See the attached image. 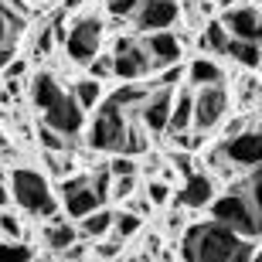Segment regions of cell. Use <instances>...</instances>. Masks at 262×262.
<instances>
[{
    "instance_id": "11",
    "label": "cell",
    "mask_w": 262,
    "mask_h": 262,
    "mask_svg": "<svg viewBox=\"0 0 262 262\" xmlns=\"http://www.w3.org/2000/svg\"><path fill=\"white\" fill-rule=\"evenodd\" d=\"M170 106H174V89L170 85H150L143 106H140V119L154 136L167 133L170 126Z\"/></svg>"
},
{
    "instance_id": "42",
    "label": "cell",
    "mask_w": 262,
    "mask_h": 262,
    "mask_svg": "<svg viewBox=\"0 0 262 262\" xmlns=\"http://www.w3.org/2000/svg\"><path fill=\"white\" fill-rule=\"evenodd\" d=\"M78 4H85V0H65V7H78Z\"/></svg>"
},
{
    "instance_id": "18",
    "label": "cell",
    "mask_w": 262,
    "mask_h": 262,
    "mask_svg": "<svg viewBox=\"0 0 262 262\" xmlns=\"http://www.w3.org/2000/svg\"><path fill=\"white\" fill-rule=\"evenodd\" d=\"M181 129H194V85H177L174 92L167 133H181Z\"/></svg>"
},
{
    "instance_id": "10",
    "label": "cell",
    "mask_w": 262,
    "mask_h": 262,
    "mask_svg": "<svg viewBox=\"0 0 262 262\" xmlns=\"http://www.w3.org/2000/svg\"><path fill=\"white\" fill-rule=\"evenodd\" d=\"M41 123H48L51 129H58V133H65V136L75 140V136L85 129V109H82V102L75 99V92L68 89L55 106H48L45 113H41Z\"/></svg>"
},
{
    "instance_id": "33",
    "label": "cell",
    "mask_w": 262,
    "mask_h": 262,
    "mask_svg": "<svg viewBox=\"0 0 262 262\" xmlns=\"http://www.w3.org/2000/svg\"><path fill=\"white\" fill-rule=\"evenodd\" d=\"M109 174L113 177H123V174H136V160H133V154H113V160H109Z\"/></svg>"
},
{
    "instance_id": "4",
    "label": "cell",
    "mask_w": 262,
    "mask_h": 262,
    "mask_svg": "<svg viewBox=\"0 0 262 262\" xmlns=\"http://www.w3.org/2000/svg\"><path fill=\"white\" fill-rule=\"evenodd\" d=\"M133 116H136L133 109L119 106L113 96L102 99L96 106V119H92V126H89V146L99 150V154H119Z\"/></svg>"
},
{
    "instance_id": "9",
    "label": "cell",
    "mask_w": 262,
    "mask_h": 262,
    "mask_svg": "<svg viewBox=\"0 0 262 262\" xmlns=\"http://www.w3.org/2000/svg\"><path fill=\"white\" fill-rule=\"evenodd\" d=\"M61 204H65V214L72 218V222H78V218H85L89 211H96V208H102V198L96 194V187H92V174H68L61 177Z\"/></svg>"
},
{
    "instance_id": "8",
    "label": "cell",
    "mask_w": 262,
    "mask_h": 262,
    "mask_svg": "<svg viewBox=\"0 0 262 262\" xmlns=\"http://www.w3.org/2000/svg\"><path fill=\"white\" fill-rule=\"evenodd\" d=\"M218 146H222V154L238 167V174H249V170L262 167V119L255 116L242 133L225 136Z\"/></svg>"
},
{
    "instance_id": "30",
    "label": "cell",
    "mask_w": 262,
    "mask_h": 262,
    "mask_svg": "<svg viewBox=\"0 0 262 262\" xmlns=\"http://www.w3.org/2000/svg\"><path fill=\"white\" fill-rule=\"evenodd\" d=\"M89 75L99 78V82H106V78H116V65H113V51L109 55H96V58L89 61Z\"/></svg>"
},
{
    "instance_id": "44",
    "label": "cell",
    "mask_w": 262,
    "mask_h": 262,
    "mask_svg": "<svg viewBox=\"0 0 262 262\" xmlns=\"http://www.w3.org/2000/svg\"><path fill=\"white\" fill-rule=\"evenodd\" d=\"M255 72H259V75H262V61H259V68H255Z\"/></svg>"
},
{
    "instance_id": "17",
    "label": "cell",
    "mask_w": 262,
    "mask_h": 262,
    "mask_svg": "<svg viewBox=\"0 0 262 262\" xmlns=\"http://www.w3.org/2000/svg\"><path fill=\"white\" fill-rule=\"evenodd\" d=\"M65 92H68V89L58 82L55 72H38V75L31 78V85H28V96H31V102H34L38 113H45L48 106H55Z\"/></svg>"
},
{
    "instance_id": "41",
    "label": "cell",
    "mask_w": 262,
    "mask_h": 262,
    "mask_svg": "<svg viewBox=\"0 0 262 262\" xmlns=\"http://www.w3.org/2000/svg\"><path fill=\"white\" fill-rule=\"evenodd\" d=\"M255 116L262 119V96H259V102H255Z\"/></svg>"
},
{
    "instance_id": "40",
    "label": "cell",
    "mask_w": 262,
    "mask_h": 262,
    "mask_svg": "<svg viewBox=\"0 0 262 262\" xmlns=\"http://www.w3.org/2000/svg\"><path fill=\"white\" fill-rule=\"evenodd\" d=\"M10 204V184H0V208Z\"/></svg>"
},
{
    "instance_id": "14",
    "label": "cell",
    "mask_w": 262,
    "mask_h": 262,
    "mask_svg": "<svg viewBox=\"0 0 262 262\" xmlns=\"http://www.w3.org/2000/svg\"><path fill=\"white\" fill-rule=\"evenodd\" d=\"M214 194H218V191H214V174H198V170H191L184 187L174 194V201L181 204V208H208Z\"/></svg>"
},
{
    "instance_id": "2",
    "label": "cell",
    "mask_w": 262,
    "mask_h": 262,
    "mask_svg": "<svg viewBox=\"0 0 262 262\" xmlns=\"http://www.w3.org/2000/svg\"><path fill=\"white\" fill-rule=\"evenodd\" d=\"M208 211H211V218L225 222L228 228H235L245 238H255V242L262 238V211L255 208V201L249 198V191L238 181H232L222 194H214Z\"/></svg>"
},
{
    "instance_id": "38",
    "label": "cell",
    "mask_w": 262,
    "mask_h": 262,
    "mask_svg": "<svg viewBox=\"0 0 262 262\" xmlns=\"http://www.w3.org/2000/svg\"><path fill=\"white\" fill-rule=\"evenodd\" d=\"M167 228H170V232H184V228H187L184 214H181V211H174L170 218H167Z\"/></svg>"
},
{
    "instance_id": "3",
    "label": "cell",
    "mask_w": 262,
    "mask_h": 262,
    "mask_svg": "<svg viewBox=\"0 0 262 262\" xmlns=\"http://www.w3.org/2000/svg\"><path fill=\"white\" fill-rule=\"evenodd\" d=\"M7 184H10L14 204L24 214H31V218H51V214H58V194L51 191L48 177L38 174L34 167H14Z\"/></svg>"
},
{
    "instance_id": "27",
    "label": "cell",
    "mask_w": 262,
    "mask_h": 262,
    "mask_svg": "<svg viewBox=\"0 0 262 262\" xmlns=\"http://www.w3.org/2000/svg\"><path fill=\"white\" fill-rule=\"evenodd\" d=\"M38 140L45 150H68V143H72V136L58 133V129H51L48 123H38Z\"/></svg>"
},
{
    "instance_id": "13",
    "label": "cell",
    "mask_w": 262,
    "mask_h": 262,
    "mask_svg": "<svg viewBox=\"0 0 262 262\" xmlns=\"http://www.w3.org/2000/svg\"><path fill=\"white\" fill-rule=\"evenodd\" d=\"M177 14H181V7H177V0H146L143 7L136 10V17L129 20L140 34H150V31H164L170 28L177 20Z\"/></svg>"
},
{
    "instance_id": "12",
    "label": "cell",
    "mask_w": 262,
    "mask_h": 262,
    "mask_svg": "<svg viewBox=\"0 0 262 262\" xmlns=\"http://www.w3.org/2000/svg\"><path fill=\"white\" fill-rule=\"evenodd\" d=\"M222 24L228 28L232 38L245 41H259L262 45V10L255 4H235V7L222 10Z\"/></svg>"
},
{
    "instance_id": "24",
    "label": "cell",
    "mask_w": 262,
    "mask_h": 262,
    "mask_svg": "<svg viewBox=\"0 0 262 262\" xmlns=\"http://www.w3.org/2000/svg\"><path fill=\"white\" fill-rule=\"evenodd\" d=\"M72 92H75V99L82 102V109H96L102 99H106V92H102V82L99 78H92V75H85V78H78L75 85H72Z\"/></svg>"
},
{
    "instance_id": "26",
    "label": "cell",
    "mask_w": 262,
    "mask_h": 262,
    "mask_svg": "<svg viewBox=\"0 0 262 262\" xmlns=\"http://www.w3.org/2000/svg\"><path fill=\"white\" fill-rule=\"evenodd\" d=\"M28 259H34V252L24 238H0V262H28Z\"/></svg>"
},
{
    "instance_id": "35",
    "label": "cell",
    "mask_w": 262,
    "mask_h": 262,
    "mask_svg": "<svg viewBox=\"0 0 262 262\" xmlns=\"http://www.w3.org/2000/svg\"><path fill=\"white\" fill-rule=\"evenodd\" d=\"M133 187H136V174L113 177V198H116V201H129V198H133Z\"/></svg>"
},
{
    "instance_id": "37",
    "label": "cell",
    "mask_w": 262,
    "mask_h": 262,
    "mask_svg": "<svg viewBox=\"0 0 262 262\" xmlns=\"http://www.w3.org/2000/svg\"><path fill=\"white\" fill-rule=\"evenodd\" d=\"M24 72H28V65H24V61H20V58H14V61H10L7 68H4V78H7V82H10V78H20V75H24Z\"/></svg>"
},
{
    "instance_id": "29",
    "label": "cell",
    "mask_w": 262,
    "mask_h": 262,
    "mask_svg": "<svg viewBox=\"0 0 262 262\" xmlns=\"http://www.w3.org/2000/svg\"><path fill=\"white\" fill-rule=\"evenodd\" d=\"M143 4L146 0H106V10H109V17H116V20H133Z\"/></svg>"
},
{
    "instance_id": "15",
    "label": "cell",
    "mask_w": 262,
    "mask_h": 262,
    "mask_svg": "<svg viewBox=\"0 0 262 262\" xmlns=\"http://www.w3.org/2000/svg\"><path fill=\"white\" fill-rule=\"evenodd\" d=\"M146 41V51H150V58H154V68H167L174 65V61H181V38H177L174 31H150V34H143Z\"/></svg>"
},
{
    "instance_id": "22",
    "label": "cell",
    "mask_w": 262,
    "mask_h": 262,
    "mask_svg": "<svg viewBox=\"0 0 262 262\" xmlns=\"http://www.w3.org/2000/svg\"><path fill=\"white\" fill-rule=\"evenodd\" d=\"M225 55L232 61H238L242 68H249V72H255L262 61V45L259 41H245V38H232L228 41V48H225Z\"/></svg>"
},
{
    "instance_id": "16",
    "label": "cell",
    "mask_w": 262,
    "mask_h": 262,
    "mask_svg": "<svg viewBox=\"0 0 262 262\" xmlns=\"http://www.w3.org/2000/svg\"><path fill=\"white\" fill-rule=\"evenodd\" d=\"M82 238V232H78V225L65 222L61 214H51L48 222H45V228H41V242H45V249H51V255L65 252L72 242H78Z\"/></svg>"
},
{
    "instance_id": "39",
    "label": "cell",
    "mask_w": 262,
    "mask_h": 262,
    "mask_svg": "<svg viewBox=\"0 0 262 262\" xmlns=\"http://www.w3.org/2000/svg\"><path fill=\"white\" fill-rule=\"evenodd\" d=\"M14 61V45H0V68H7Z\"/></svg>"
},
{
    "instance_id": "34",
    "label": "cell",
    "mask_w": 262,
    "mask_h": 262,
    "mask_svg": "<svg viewBox=\"0 0 262 262\" xmlns=\"http://www.w3.org/2000/svg\"><path fill=\"white\" fill-rule=\"evenodd\" d=\"M181 78H187V65L174 61V65H167L164 72L157 75V85H170V89H177V85H181Z\"/></svg>"
},
{
    "instance_id": "28",
    "label": "cell",
    "mask_w": 262,
    "mask_h": 262,
    "mask_svg": "<svg viewBox=\"0 0 262 262\" xmlns=\"http://www.w3.org/2000/svg\"><path fill=\"white\" fill-rule=\"evenodd\" d=\"M0 238H24V222L10 208H0Z\"/></svg>"
},
{
    "instance_id": "32",
    "label": "cell",
    "mask_w": 262,
    "mask_h": 262,
    "mask_svg": "<svg viewBox=\"0 0 262 262\" xmlns=\"http://www.w3.org/2000/svg\"><path fill=\"white\" fill-rule=\"evenodd\" d=\"M238 184L249 191V198L255 201V208L262 211V167H255V170H249L245 177H238Z\"/></svg>"
},
{
    "instance_id": "31",
    "label": "cell",
    "mask_w": 262,
    "mask_h": 262,
    "mask_svg": "<svg viewBox=\"0 0 262 262\" xmlns=\"http://www.w3.org/2000/svg\"><path fill=\"white\" fill-rule=\"evenodd\" d=\"M170 194H174L170 181H164V177H150V181H146V198H150L154 204H167Z\"/></svg>"
},
{
    "instance_id": "6",
    "label": "cell",
    "mask_w": 262,
    "mask_h": 262,
    "mask_svg": "<svg viewBox=\"0 0 262 262\" xmlns=\"http://www.w3.org/2000/svg\"><path fill=\"white\" fill-rule=\"evenodd\" d=\"M232 116V92L225 89V82H211V85L194 89V129L211 133Z\"/></svg>"
},
{
    "instance_id": "7",
    "label": "cell",
    "mask_w": 262,
    "mask_h": 262,
    "mask_svg": "<svg viewBox=\"0 0 262 262\" xmlns=\"http://www.w3.org/2000/svg\"><path fill=\"white\" fill-rule=\"evenodd\" d=\"M113 65H116V78L123 82H140V78L154 75V58L146 51V41L136 34H123L113 45Z\"/></svg>"
},
{
    "instance_id": "25",
    "label": "cell",
    "mask_w": 262,
    "mask_h": 262,
    "mask_svg": "<svg viewBox=\"0 0 262 262\" xmlns=\"http://www.w3.org/2000/svg\"><path fill=\"white\" fill-rule=\"evenodd\" d=\"M140 228H143V214H136L133 208H126V211H116V222H113V238L126 242V238L140 235Z\"/></svg>"
},
{
    "instance_id": "20",
    "label": "cell",
    "mask_w": 262,
    "mask_h": 262,
    "mask_svg": "<svg viewBox=\"0 0 262 262\" xmlns=\"http://www.w3.org/2000/svg\"><path fill=\"white\" fill-rule=\"evenodd\" d=\"M211 82H225V68L218 65L214 58H208V55H198V58H191V65H187V85H211Z\"/></svg>"
},
{
    "instance_id": "19",
    "label": "cell",
    "mask_w": 262,
    "mask_h": 262,
    "mask_svg": "<svg viewBox=\"0 0 262 262\" xmlns=\"http://www.w3.org/2000/svg\"><path fill=\"white\" fill-rule=\"evenodd\" d=\"M113 222H116V211H109L106 204H102L96 211H89L85 218H78V232L85 235L89 242H99V238L113 235Z\"/></svg>"
},
{
    "instance_id": "1",
    "label": "cell",
    "mask_w": 262,
    "mask_h": 262,
    "mask_svg": "<svg viewBox=\"0 0 262 262\" xmlns=\"http://www.w3.org/2000/svg\"><path fill=\"white\" fill-rule=\"evenodd\" d=\"M255 255V238H245L218 218L191 222L181 232V259L191 262H249Z\"/></svg>"
},
{
    "instance_id": "36",
    "label": "cell",
    "mask_w": 262,
    "mask_h": 262,
    "mask_svg": "<svg viewBox=\"0 0 262 262\" xmlns=\"http://www.w3.org/2000/svg\"><path fill=\"white\" fill-rule=\"evenodd\" d=\"M119 255H123V242H102V238H99L96 245H92V259H119Z\"/></svg>"
},
{
    "instance_id": "21",
    "label": "cell",
    "mask_w": 262,
    "mask_h": 262,
    "mask_svg": "<svg viewBox=\"0 0 262 262\" xmlns=\"http://www.w3.org/2000/svg\"><path fill=\"white\" fill-rule=\"evenodd\" d=\"M228 41H232V34H228V28L222 24V17H211L204 24L201 38H198V48H201L204 55H225Z\"/></svg>"
},
{
    "instance_id": "5",
    "label": "cell",
    "mask_w": 262,
    "mask_h": 262,
    "mask_svg": "<svg viewBox=\"0 0 262 262\" xmlns=\"http://www.w3.org/2000/svg\"><path fill=\"white\" fill-rule=\"evenodd\" d=\"M102 31H106V24L99 14H78L75 20H68L65 38H61L68 58L75 65H89L102 48Z\"/></svg>"
},
{
    "instance_id": "23",
    "label": "cell",
    "mask_w": 262,
    "mask_h": 262,
    "mask_svg": "<svg viewBox=\"0 0 262 262\" xmlns=\"http://www.w3.org/2000/svg\"><path fill=\"white\" fill-rule=\"evenodd\" d=\"M24 24H28V17H24V14H17L10 4H4V0H0V45H17Z\"/></svg>"
},
{
    "instance_id": "43",
    "label": "cell",
    "mask_w": 262,
    "mask_h": 262,
    "mask_svg": "<svg viewBox=\"0 0 262 262\" xmlns=\"http://www.w3.org/2000/svg\"><path fill=\"white\" fill-rule=\"evenodd\" d=\"M31 4H51V0H31Z\"/></svg>"
}]
</instances>
